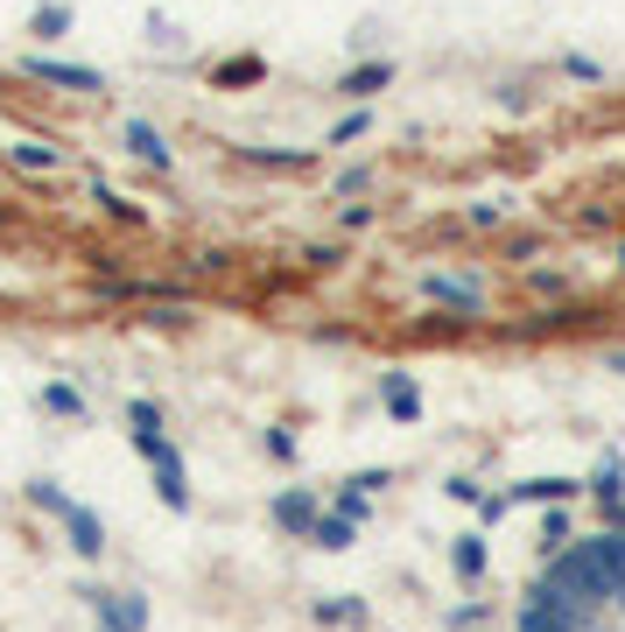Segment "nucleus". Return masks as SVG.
Wrapping results in <instances>:
<instances>
[{
	"instance_id": "1",
	"label": "nucleus",
	"mask_w": 625,
	"mask_h": 632,
	"mask_svg": "<svg viewBox=\"0 0 625 632\" xmlns=\"http://www.w3.org/2000/svg\"><path fill=\"white\" fill-rule=\"evenodd\" d=\"M85 597H92V611H99L106 632H141L148 625V605L133 591H85Z\"/></svg>"
},
{
	"instance_id": "5",
	"label": "nucleus",
	"mask_w": 625,
	"mask_h": 632,
	"mask_svg": "<svg viewBox=\"0 0 625 632\" xmlns=\"http://www.w3.org/2000/svg\"><path fill=\"white\" fill-rule=\"evenodd\" d=\"M422 295H429V303H450V309H479V281H457V275H429L422 281Z\"/></svg>"
},
{
	"instance_id": "3",
	"label": "nucleus",
	"mask_w": 625,
	"mask_h": 632,
	"mask_svg": "<svg viewBox=\"0 0 625 632\" xmlns=\"http://www.w3.org/2000/svg\"><path fill=\"white\" fill-rule=\"evenodd\" d=\"M155 492H162V506H169V514H183L190 506V478H183V457H155Z\"/></svg>"
},
{
	"instance_id": "16",
	"label": "nucleus",
	"mask_w": 625,
	"mask_h": 632,
	"mask_svg": "<svg viewBox=\"0 0 625 632\" xmlns=\"http://www.w3.org/2000/svg\"><path fill=\"white\" fill-rule=\"evenodd\" d=\"M42 408H56V415H85V401L71 394V387H42Z\"/></svg>"
},
{
	"instance_id": "11",
	"label": "nucleus",
	"mask_w": 625,
	"mask_h": 632,
	"mask_svg": "<svg viewBox=\"0 0 625 632\" xmlns=\"http://www.w3.org/2000/svg\"><path fill=\"white\" fill-rule=\"evenodd\" d=\"M590 492H598V500L618 514V506H625V464H612V457H604V464H598V485H590Z\"/></svg>"
},
{
	"instance_id": "2",
	"label": "nucleus",
	"mask_w": 625,
	"mask_h": 632,
	"mask_svg": "<svg viewBox=\"0 0 625 632\" xmlns=\"http://www.w3.org/2000/svg\"><path fill=\"white\" fill-rule=\"evenodd\" d=\"M28 71H36L42 85H71V92H99V71H85V64H56V56H28Z\"/></svg>"
},
{
	"instance_id": "14",
	"label": "nucleus",
	"mask_w": 625,
	"mask_h": 632,
	"mask_svg": "<svg viewBox=\"0 0 625 632\" xmlns=\"http://www.w3.org/2000/svg\"><path fill=\"white\" fill-rule=\"evenodd\" d=\"M570 478H527V485H520V500H570Z\"/></svg>"
},
{
	"instance_id": "4",
	"label": "nucleus",
	"mask_w": 625,
	"mask_h": 632,
	"mask_svg": "<svg viewBox=\"0 0 625 632\" xmlns=\"http://www.w3.org/2000/svg\"><path fill=\"white\" fill-rule=\"evenodd\" d=\"M380 401H386V415H394V421H422V394H414L408 372H386V380H380Z\"/></svg>"
},
{
	"instance_id": "19",
	"label": "nucleus",
	"mask_w": 625,
	"mask_h": 632,
	"mask_svg": "<svg viewBox=\"0 0 625 632\" xmlns=\"http://www.w3.org/2000/svg\"><path fill=\"white\" fill-rule=\"evenodd\" d=\"M337 514H345V520H366V492L345 485V492H337Z\"/></svg>"
},
{
	"instance_id": "9",
	"label": "nucleus",
	"mask_w": 625,
	"mask_h": 632,
	"mask_svg": "<svg viewBox=\"0 0 625 632\" xmlns=\"http://www.w3.org/2000/svg\"><path fill=\"white\" fill-rule=\"evenodd\" d=\"M450 563H457V577H464V583H479L485 577V534H457Z\"/></svg>"
},
{
	"instance_id": "15",
	"label": "nucleus",
	"mask_w": 625,
	"mask_h": 632,
	"mask_svg": "<svg viewBox=\"0 0 625 632\" xmlns=\"http://www.w3.org/2000/svg\"><path fill=\"white\" fill-rule=\"evenodd\" d=\"M14 162H22V169H56V148L50 141H22V148H14Z\"/></svg>"
},
{
	"instance_id": "21",
	"label": "nucleus",
	"mask_w": 625,
	"mask_h": 632,
	"mask_svg": "<svg viewBox=\"0 0 625 632\" xmlns=\"http://www.w3.org/2000/svg\"><path fill=\"white\" fill-rule=\"evenodd\" d=\"M218 78H226V85H246V78H260V64H253V56H240V64H226Z\"/></svg>"
},
{
	"instance_id": "17",
	"label": "nucleus",
	"mask_w": 625,
	"mask_h": 632,
	"mask_svg": "<svg viewBox=\"0 0 625 632\" xmlns=\"http://www.w3.org/2000/svg\"><path fill=\"white\" fill-rule=\"evenodd\" d=\"M317 619H323V625H359L366 611H359V605H352V597H345V605H317Z\"/></svg>"
},
{
	"instance_id": "23",
	"label": "nucleus",
	"mask_w": 625,
	"mask_h": 632,
	"mask_svg": "<svg viewBox=\"0 0 625 632\" xmlns=\"http://www.w3.org/2000/svg\"><path fill=\"white\" fill-rule=\"evenodd\" d=\"M612 372H625V358H612Z\"/></svg>"
},
{
	"instance_id": "7",
	"label": "nucleus",
	"mask_w": 625,
	"mask_h": 632,
	"mask_svg": "<svg viewBox=\"0 0 625 632\" xmlns=\"http://www.w3.org/2000/svg\"><path fill=\"white\" fill-rule=\"evenodd\" d=\"M275 520L281 527H289V534H317V500H309V492H281V500H275Z\"/></svg>"
},
{
	"instance_id": "8",
	"label": "nucleus",
	"mask_w": 625,
	"mask_h": 632,
	"mask_svg": "<svg viewBox=\"0 0 625 632\" xmlns=\"http://www.w3.org/2000/svg\"><path fill=\"white\" fill-rule=\"evenodd\" d=\"M127 148H133L141 162H155V169H169V141H162L148 119H127Z\"/></svg>"
},
{
	"instance_id": "20",
	"label": "nucleus",
	"mask_w": 625,
	"mask_h": 632,
	"mask_svg": "<svg viewBox=\"0 0 625 632\" xmlns=\"http://www.w3.org/2000/svg\"><path fill=\"white\" fill-rule=\"evenodd\" d=\"M127 421H133V429H162V408H155V401H133Z\"/></svg>"
},
{
	"instance_id": "24",
	"label": "nucleus",
	"mask_w": 625,
	"mask_h": 632,
	"mask_svg": "<svg viewBox=\"0 0 625 632\" xmlns=\"http://www.w3.org/2000/svg\"><path fill=\"white\" fill-rule=\"evenodd\" d=\"M99 632H106V625H99Z\"/></svg>"
},
{
	"instance_id": "12",
	"label": "nucleus",
	"mask_w": 625,
	"mask_h": 632,
	"mask_svg": "<svg viewBox=\"0 0 625 632\" xmlns=\"http://www.w3.org/2000/svg\"><path fill=\"white\" fill-rule=\"evenodd\" d=\"M352 527H359V520H345V514H323L309 541H317V548H352Z\"/></svg>"
},
{
	"instance_id": "13",
	"label": "nucleus",
	"mask_w": 625,
	"mask_h": 632,
	"mask_svg": "<svg viewBox=\"0 0 625 632\" xmlns=\"http://www.w3.org/2000/svg\"><path fill=\"white\" fill-rule=\"evenodd\" d=\"M28 500H36V506H42V514H56V520H64V514H71V506H78V500H71V492H64V485H50V478H36V485H28Z\"/></svg>"
},
{
	"instance_id": "22",
	"label": "nucleus",
	"mask_w": 625,
	"mask_h": 632,
	"mask_svg": "<svg viewBox=\"0 0 625 632\" xmlns=\"http://www.w3.org/2000/svg\"><path fill=\"white\" fill-rule=\"evenodd\" d=\"M541 541H548V548H562V541H570V520H562V514H548V527H541Z\"/></svg>"
},
{
	"instance_id": "6",
	"label": "nucleus",
	"mask_w": 625,
	"mask_h": 632,
	"mask_svg": "<svg viewBox=\"0 0 625 632\" xmlns=\"http://www.w3.org/2000/svg\"><path fill=\"white\" fill-rule=\"evenodd\" d=\"M64 534H71V548H78V555H99V548H106V527H99L92 506H71V514H64Z\"/></svg>"
},
{
	"instance_id": "18",
	"label": "nucleus",
	"mask_w": 625,
	"mask_h": 632,
	"mask_svg": "<svg viewBox=\"0 0 625 632\" xmlns=\"http://www.w3.org/2000/svg\"><path fill=\"white\" fill-rule=\"evenodd\" d=\"M64 28H71V8H42L36 14V36H64Z\"/></svg>"
},
{
	"instance_id": "10",
	"label": "nucleus",
	"mask_w": 625,
	"mask_h": 632,
	"mask_svg": "<svg viewBox=\"0 0 625 632\" xmlns=\"http://www.w3.org/2000/svg\"><path fill=\"white\" fill-rule=\"evenodd\" d=\"M386 78H394V64H366V71H352V78L337 85V92H345V99H373Z\"/></svg>"
}]
</instances>
